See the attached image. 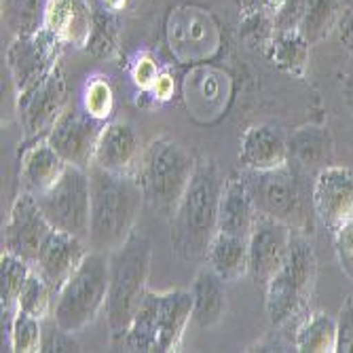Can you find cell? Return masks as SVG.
<instances>
[{"instance_id": "36", "label": "cell", "mask_w": 353, "mask_h": 353, "mask_svg": "<svg viewBox=\"0 0 353 353\" xmlns=\"http://www.w3.org/2000/svg\"><path fill=\"white\" fill-rule=\"evenodd\" d=\"M159 74H161V70H159L154 57L148 53H142L132 66V79L138 85V89H142V91H152Z\"/></svg>"}, {"instance_id": "10", "label": "cell", "mask_w": 353, "mask_h": 353, "mask_svg": "<svg viewBox=\"0 0 353 353\" xmlns=\"http://www.w3.org/2000/svg\"><path fill=\"white\" fill-rule=\"evenodd\" d=\"M292 235L294 229L290 224L259 212L248 237V275L256 285L267 288L279 271L290 250Z\"/></svg>"}, {"instance_id": "1", "label": "cell", "mask_w": 353, "mask_h": 353, "mask_svg": "<svg viewBox=\"0 0 353 353\" xmlns=\"http://www.w3.org/2000/svg\"><path fill=\"white\" fill-rule=\"evenodd\" d=\"M91 222L89 248L110 254L136 229L144 192L136 174H114L100 165H89Z\"/></svg>"}, {"instance_id": "33", "label": "cell", "mask_w": 353, "mask_h": 353, "mask_svg": "<svg viewBox=\"0 0 353 353\" xmlns=\"http://www.w3.org/2000/svg\"><path fill=\"white\" fill-rule=\"evenodd\" d=\"M114 13L108 9H102L100 15H95L93 21V32L87 49L93 51L98 57H108L117 49V23H114Z\"/></svg>"}, {"instance_id": "20", "label": "cell", "mask_w": 353, "mask_h": 353, "mask_svg": "<svg viewBox=\"0 0 353 353\" xmlns=\"http://www.w3.org/2000/svg\"><path fill=\"white\" fill-rule=\"evenodd\" d=\"M68 163L63 161L61 154L49 144L47 138L34 140V144L28 146L21 154L19 165V182L21 190H28L32 195H41L49 186L57 182Z\"/></svg>"}, {"instance_id": "7", "label": "cell", "mask_w": 353, "mask_h": 353, "mask_svg": "<svg viewBox=\"0 0 353 353\" xmlns=\"http://www.w3.org/2000/svg\"><path fill=\"white\" fill-rule=\"evenodd\" d=\"M241 174L259 212L290 224L294 231H307V203L311 197H307L303 188V178L307 174L305 170L290 161L275 170H241Z\"/></svg>"}, {"instance_id": "21", "label": "cell", "mask_w": 353, "mask_h": 353, "mask_svg": "<svg viewBox=\"0 0 353 353\" xmlns=\"http://www.w3.org/2000/svg\"><path fill=\"white\" fill-rule=\"evenodd\" d=\"M192 294V319L203 330L220 324L227 311V281L210 265L199 269L190 288Z\"/></svg>"}, {"instance_id": "24", "label": "cell", "mask_w": 353, "mask_h": 353, "mask_svg": "<svg viewBox=\"0 0 353 353\" xmlns=\"http://www.w3.org/2000/svg\"><path fill=\"white\" fill-rule=\"evenodd\" d=\"M309 53L311 45L299 28H277L267 43L269 59L279 70L294 77H305Z\"/></svg>"}, {"instance_id": "18", "label": "cell", "mask_w": 353, "mask_h": 353, "mask_svg": "<svg viewBox=\"0 0 353 353\" xmlns=\"http://www.w3.org/2000/svg\"><path fill=\"white\" fill-rule=\"evenodd\" d=\"M239 159L243 170L267 172L290 163L288 138L273 125H252L241 136Z\"/></svg>"}, {"instance_id": "39", "label": "cell", "mask_w": 353, "mask_h": 353, "mask_svg": "<svg viewBox=\"0 0 353 353\" xmlns=\"http://www.w3.org/2000/svg\"><path fill=\"white\" fill-rule=\"evenodd\" d=\"M259 3V9L269 15L273 21H277L281 17V13L288 9V5H290V0H256Z\"/></svg>"}, {"instance_id": "34", "label": "cell", "mask_w": 353, "mask_h": 353, "mask_svg": "<svg viewBox=\"0 0 353 353\" xmlns=\"http://www.w3.org/2000/svg\"><path fill=\"white\" fill-rule=\"evenodd\" d=\"M45 319H47V324L43 326L41 351H81V345L74 341L72 332L63 330L51 315Z\"/></svg>"}, {"instance_id": "15", "label": "cell", "mask_w": 353, "mask_h": 353, "mask_svg": "<svg viewBox=\"0 0 353 353\" xmlns=\"http://www.w3.org/2000/svg\"><path fill=\"white\" fill-rule=\"evenodd\" d=\"M87 245L89 243L77 235H70V233L59 231V229H51V233L45 237L37 261L32 267H34L47 279V283L57 294L59 288L68 281V277L83 263V259L89 252Z\"/></svg>"}, {"instance_id": "3", "label": "cell", "mask_w": 353, "mask_h": 353, "mask_svg": "<svg viewBox=\"0 0 353 353\" xmlns=\"http://www.w3.org/2000/svg\"><path fill=\"white\" fill-rule=\"evenodd\" d=\"M152 245L146 233L134 229L117 250L108 254L106 322L112 341H121L146 292Z\"/></svg>"}, {"instance_id": "14", "label": "cell", "mask_w": 353, "mask_h": 353, "mask_svg": "<svg viewBox=\"0 0 353 353\" xmlns=\"http://www.w3.org/2000/svg\"><path fill=\"white\" fill-rule=\"evenodd\" d=\"M51 222L43 214L37 197L28 190H21L11 205L9 218L3 231V248L17 254L19 259L34 265L39 250L45 237L51 233Z\"/></svg>"}, {"instance_id": "23", "label": "cell", "mask_w": 353, "mask_h": 353, "mask_svg": "<svg viewBox=\"0 0 353 353\" xmlns=\"http://www.w3.org/2000/svg\"><path fill=\"white\" fill-rule=\"evenodd\" d=\"M288 148H290V161H294L307 174L313 170H324L330 165L332 159V142L324 127L307 125L296 130L288 138Z\"/></svg>"}, {"instance_id": "16", "label": "cell", "mask_w": 353, "mask_h": 353, "mask_svg": "<svg viewBox=\"0 0 353 353\" xmlns=\"http://www.w3.org/2000/svg\"><path fill=\"white\" fill-rule=\"evenodd\" d=\"M95 13L89 0H47L43 28L61 43L87 49Z\"/></svg>"}, {"instance_id": "22", "label": "cell", "mask_w": 353, "mask_h": 353, "mask_svg": "<svg viewBox=\"0 0 353 353\" xmlns=\"http://www.w3.org/2000/svg\"><path fill=\"white\" fill-rule=\"evenodd\" d=\"M192 317L190 290L159 292V353L176 351Z\"/></svg>"}, {"instance_id": "27", "label": "cell", "mask_w": 353, "mask_h": 353, "mask_svg": "<svg viewBox=\"0 0 353 353\" xmlns=\"http://www.w3.org/2000/svg\"><path fill=\"white\" fill-rule=\"evenodd\" d=\"M343 11H345L343 0H305L296 28L313 47L328 39L332 32H336Z\"/></svg>"}, {"instance_id": "29", "label": "cell", "mask_w": 353, "mask_h": 353, "mask_svg": "<svg viewBox=\"0 0 353 353\" xmlns=\"http://www.w3.org/2000/svg\"><path fill=\"white\" fill-rule=\"evenodd\" d=\"M47 0H3V19L15 37L34 34L43 28Z\"/></svg>"}, {"instance_id": "35", "label": "cell", "mask_w": 353, "mask_h": 353, "mask_svg": "<svg viewBox=\"0 0 353 353\" xmlns=\"http://www.w3.org/2000/svg\"><path fill=\"white\" fill-rule=\"evenodd\" d=\"M334 235V250L341 271L353 281V222L341 227Z\"/></svg>"}, {"instance_id": "2", "label": "cell", "mask_w": 353, "mask_h": 353, "mask_svg": "<svg viewBox=\"0 0 353 353\" xmlns=\"http://www.w3.org/2000/svg\"><path fill=\"white\" fill-rule=\"evenodd\" d=\"M224 178L208 157L197 159L195 172L184 190L172 220V245L184 261L208 256L210 243L218 233V212Z\"/></svg>"}, {"instance_id": "38", "label": "cell", "mask_w": 353, "mask_h": 353, "mask_svg": "<svg viewBox=\"0 0 353 353\" xmlns=\"http://www.w3.org/2000/svg\"><path fill=\"white\" fill-rule=\"evenodd\" d=\"M336 37H339V43L343 45V49L347 51V55L353 59V9L345 7L341 21L336 26Z\"/></svg>"}, {"instance_id": "31", "label": "cell", "mask_w": 353, "mask_h": 353, "mask_svg": "<svg viewBox=\"0 0 353 353\" xmlns=\"http://www.w3.org/2000/svg\"><path fill=\"white\" fill-rule=\"evenodd\" d=\"M7 332H9V351H17V353L41 351L43 319L17 309Z\"/></svg>"}, {"instance_id": "19", "label": "cell", "mask_w": 353, "mask_h": 353, "mask_svg": "<svg viewBox=\"0 0 353 353\" xmlns=\"http://www.w3.org/2000/svg\"><path fill=\"white\" fill-rule=\"evenodd\" d=\"M259 216L250 188L245 184L243 174H233L224 180L222 197H220V212H218V231L231 233L239 237H250L254 220Z\"/></svg>"}, {"instance_id": "28", "label": "cell", "mask_w": 353, "mask_h": 353, "mask_svg": "<svg viewBox=\"0 0 353 353\" xmlns=\"http://www.w3.org/2000/svg\"><path fill=\"white\" fill-rule=\"evenodd\" d=\"M28 261L19 259L13 252H3L0 256V303H3V328L11 324V319L17 311V301L23 290V285L32 273Z\"/></svg>"}, {"instance_id": "41", "label": "cell", "mask_w": 353, "mask_h": 353, "mask_svg": "<svg viewBox=\"0 0 353 353\" xmlns=\"http://www.w3.org/2000/svg\"><path fill=\"white\" fill-rule=\"evenodd\" d=\"M343 95H345V104L347 108L351 110L353 114V70L345 77V83H343Z\"/></svg>"}, {"instance_id": "32", "label": "cell", "mask_w": 353, "mask_h": 353, "mask_svg": "<svg viewBox=\"0 0 353 353\" xmlns=\"http://www.w3.org/2000/svg\"><path fill=\"white\" fill-rule=\"evenodd\" d=\"M83 108L98 121L110 119L114 110V93L104 77H93L91 81H87L83 91Z\"/></svg>"}, {"instance_id": "30", "label": "cell", "mask_w": 353, "mask_h": 353, "mask_svg": "<svg viewBox=\"0 0 353 353\" xmlns=\"http://www.w3.org/2000/svg\"><path fill=\"white\" fill-rule=\"evenodd\" d=\"M53 303H55V292L53 288L47 283V279L37 271L32 269L23 290L17 301V309L34 315L39 319H45L53 313Z\"/></svg>"}, {"instance_id": "4", "label": "cell", "mask_w": 353, "mask_h": 353, "mask_svg": "<svg viewBox=\"0 0 353 353\" xmlns=\"http://www.w3.org/2000/svg\"><path fill=\"white\" fill-rule=\"evenodd\" d=\"M197 159L168 136L154 138L140 154L136 170L146 205L163 218H172L195 172Z\"/></svg>"}, {"instance_id": "5", "label": "cell", "mask_w": 353, "mask_h": 353, "mask_svg": "<svg viewBox=\"0 0 353 353\" xmlns=\"http://www.w3.org/2000/svg\"><path fill=\"white\" fill-rule=\"evenodd\" d=\"M317 275V261L311 241L303 231H294L290 250L279 271L267 283V313L275 328L307 315Z\"/></svg>"}, {"instance_id": "6", "label": "cell", "mask_w": 353, "mask_h": 353, "mask_svg": "<svg viewBox=\"0 0 353 353\" xmlns=\"http://www.w3.org/2000/svg\"><path fill=\"white\" fill-rule=\"evenodd\" d=\"M108 299V254L89 250L79 269L59 288L51 317L72 334L98 319Z\"/></svg>"}, {"instance_id": "12", "label": "cell", "mask_w": 353, "mask_h": 353, "mask_svg": "<svg viewBox=\"0 0 353 353\" xmlns=\"http://www.w3.org/2000/svg\"><path fill=\"white\" fill-rule=\"evenodd\" d=\"M311 205L317 220L332 233L353 222V172L343 165H326L313 178Z\"/></svg>"}, {"instance_id": "13", "label": "cell", "mask_w": 353, "mask_h": 353, "mask_svg": "<svg viewBox=\"0 0 353 353\" xmlns=\"http://www.w3.org/2000/svg\"><path fill=\"white\" fill-rule=\"evenodd\" d=\"M61 47L63 45L45 28L34 34L13 39L7 49V66L17 93L41 81L49 70L57 66Z\"/></svg>"}, {"instance_id": "8", "label": "cell", "mask_w": 353, "mask_h": 353, "mask_svg": "<svg viewBox=\"0 0 353 353\" xmlns=\"http://www.w3.org/2000/svg\"><path fill=\"white\" fill-rule=\"evenodd\" d=\"M34 197L53 229L89 239L91 184L87 170L68 165L53 186Z\"/></svg>"}, {"instance_id": "26", "label": "cell", "mask_w": 353, "mask_h": 353, "mask_svg": "<svg viewBox=\"0 0 353 353\" xmlns=\"http://www.w3.org/2000/svg\"><path fill=\"white\" fill-rule=\"evenodd\" d=\"M341 345V330L339 322L324 313V311H315L307 313L294 334V349L301 353H334L339 351Z\"/></svg>"}, {"instance_id": "43", "label": "cell", "mask_w": 353, "mask_h": 353, "mask_svg": "<svg viewBox=\"0 0 353 353\" xmlns=\"http://www.w3.org/2000/svg\"><path fill=\"white\" fill-rule=\"evenodd\" d=\"M241 3L248 5V7H250V5H256V7H259V3H256V0H241Z\"/></svg>"}, {"instance_id": "44", "label": "cell", "mask_w": 353, "mask_h": 353, "mask_svg": "<svg viewBox=\"0 0 353 353\" xmlns=\"http://www.w3.org/2000/svg\"><path fill=\"white\" fill-rule=\"evenodd\" d=\"M345 3V7H349V9H353V0H343Z\"/></svg>"}, {"instance_id": "25", "label": "cell", "mask_w": 353, "mask_h": 353, "mask_svg": "<svg viewBox=\"0 0 353 353\" xmlns=\"http://www.w3.org/2000/svg\"><path fill=\"white\" fill-rule=\"evenodd\" d=\"M208 265L227 281H237L248 275V237L218 231L208 250Z\"/></svg>"}, {"instance_id": "11", "label": "cell", "mask_w": 353, "mask_h": 353, "mask_svg": "<svg viewBox=\"0 0 353 353\" xmlns=\"http://www.w3.org/2000/svg\"><path fill=\"white\" fill-rule=\"evenodd\" d=\"M104 121L93 119L85 108H66L45 136L68 165L89 170Z\"/></svg>"}, {"instance_id": "17", "label": "cell", "mask_w": 353, "mask_h": 353, "mask_svg": "<svg viewBox=\"0 0 353 353\" xmlns=\"http://www.w3.org/2000/svg\"><path fill=\"white\" fill-rule=\"evenodd\" d=\"M140 140L125 121L106 123L93 152V163L114 174H136L140 163Z\"/></svg>"}, {"instance_id": "40", "label": "cell", "mask_w": 353, "mask_h": 353, "mask_svg": "<svg viewBox=\"0 0 353 353\" xmlns=\"http://www.w3.org/2000/svg\"><path fill=\"white\" fill-rule=\"evenodd\" d=\"M152 93L159 100H170L174 95V79L168 72H161L154 83V87H152Z\"/></svg>"}, {"instance_id": "9", "label": "cell", "mask_w": 353, "mask_h": 353, "mask_svg": "<svg viewBox=\"0 0 353 353\" xmlns=\"http://www.w3.org/2000/svg\"><path fill=\"white\" fill-rule=\"evenodd\" d=\"M68 85L61 68L55 66L41 81L17 93V117L28 140H39L49 134L53 123L66 110Z\"/></svg>"}, {"instance_id": "37", "label": "cell", "mask_w": 353, "mask_h": 353, "mask_svg": "<svg viewBox=\"0 0 353 353\" xmlns=\"http://www.w3.org/2000/svg\"><path fill=\"white\" fill-rule=\"evenodd\" d=\"M339 330H341L339 351H353V296H349L347 303L341 307Z\"/></svg>"}, {"instance_id": "42", "label": "cell", "mask_w": 353, "mask_h": 353, "mask_svg": "<svg viewBox=\"0 0 353 353\" xmlns=\"http://www.w3.org/2000/svg\"><path fill=\"white\" fill-rule=\"evenodd\" d=\"M100 3H102L104 9H108V11H112V13H119V11L125 9L127 0H100Z\"/></svg>"}]
</instances>
